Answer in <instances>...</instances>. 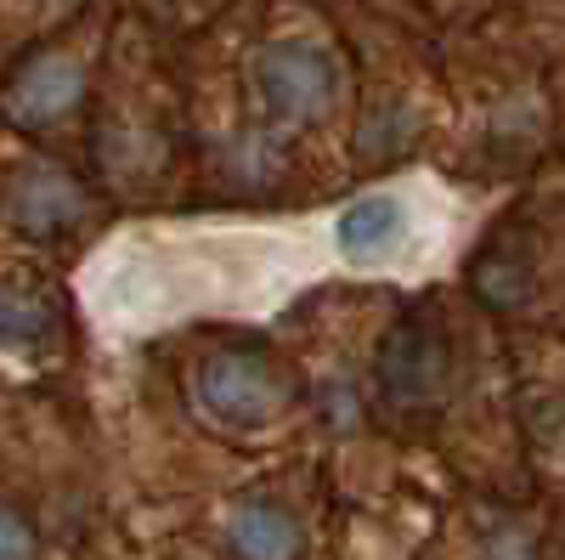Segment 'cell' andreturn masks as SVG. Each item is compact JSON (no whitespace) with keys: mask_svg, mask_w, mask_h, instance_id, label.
Returning a JSON list of instances; mask_svg holds the SVG:
<instances>
[{"mask_svg":"<svg viewBox=\"0 0 565 560\" xmlns=\"http://www.w3.org/2000/svg\"><path fill=\"white\" fill-rule=\"evenodd\" d=\"M289 244L271 232H181L136 239L97 266V306L119 323H148L204 300L266 295L289 284Z\"/></svg>","mask_w":565,"mask_h":560,"instance_id":"1","label":"cell"},{"mask_svg":"<svg viewBox=\"0 0 565 560\" xmlns=\"http://www.w3.org/2000/svg\"><path fill=\"white\" fill-rule=\"evenodd\" d=\"M255 91L271 119L317 125L340 103V63L317 40H271L255 57Z\"/></svg>","mask_w":565,"mask_h":560,"instance_id":"2","label":"cell"},{"mask_svg":"<svg viewBox=\"0 0 565 560\" xmlns=\"http://www.w3.org/2000/svg\"><path fill=\"white\" fill-rule=\"evenodd\" d=\"M199 408L226 431H260L282 413L289 385L260 351H210L193 373Z\"/></svg>","mask_w":565,"mask_h":560,"instance_id":"3","label":"cell"},{"mask_svg":"<svg viewBox=\"0 0 565 560\" xmlns=\"http://www.w3.org/2000/svg\"><path fill=\"white\" fill-rule=\"evenodd\" d=\"M380 391L391 408H430L447 391V335L430 317H407L380 351Z\"/></svg>","mask_w":565,"mask_h":560,"instance_id":"4","label":"cell"},{"mask_svg":"<svg viewBox=\"0 0 565 560\" xmlns=\"http://www.w3.org/2000/svg\"><path fill=\"white\" fill-rule=\"evenodd\" d=\"M413 239H418V215L407 193H367L334 221L340 261L351 266H391L413 250Z\"/></svg>","mask_w":565,"mask_h":560,"instance_id":"5","label":"cell"},{"mask_svg":"<svg viewBox=\"0 0 565 560\" xmlns=\"http://www.w3.org/2000/svg\"><path fill=\"white\" fill-rule=\"evenodd\" d=\"M79 91H85V68L74 63V57H63V52H40V57H29L12 80H7V91H0V108H7L18 125H52V119H63L74 103H79Z\"/></svg>","mask_w":565,"mask_h":560,"instance_id":"6","label":"cell"},{"mask_svg":"<svg viewBox=\"0 0 565 560\" xmlns=\"http://www.w3.org/2000/svg\"><path fill=\"white\" fill-rule=\"evenodd\" d=\"M7 210L23 232H40V239H57V232L79 226L85 215V193L79 181L57 165H23L7 181Z\"/></svg>","mask_w":565,"mask_h":560,"instance_id":"7","label":"cell"},{"mask_svg":"<svg viewBox=\"0 0 565 560\" xmlns=\"http://www.w3.org/2000/svg\"><path fill=\"white\" fill-rule=\"evenodd\" d=\"M226 543L238 560H300L306 554V532L282 504L266 498H244L226 516Z\"/></svg>","mask_w":565,"mask_h":560,"instance_id":"8","label":"cell"},{"mask_svg":"<svg viewBox=\"0 0 565 560\" xmlns=\"http://www.w3.org/2000/svg\"><path fill=\"white\" fill-rule=\"evenodd\" d=\"M57 306L29 284H0V351L7 357H40L57 340Z\"/></svg>","mask_w":565,"mask_h":560,"instance_id":"9","label":"cell"},{"mask_svg":"<svg viewBox=\"0 0 565 560\" xmlns=\"http://www.w3.org/2000/svg\"><path fill=\"white\" fill-rule=\"evenodd\" d=\"M0 560H34V532L7 504H0Z\"/></svg>","mask_w":565,"mask_h":560,"instance_id":"10","label":"cell"}]
</instances>
